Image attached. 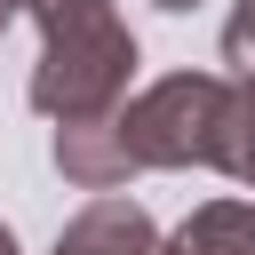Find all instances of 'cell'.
<instances>
[{
  "label": "cell",
  "instance_id": "1",
  "mask_svg": "<svg viewBox=\"0 0 255 255\" xmlns=\"http://www.w3.org/2000/svg\"><path fill=\"white\" fill-rule=\"evenodd\" d=\"M40 24V64H32V112L40 120H112L135 80V32L112 0H24Z\"/></svg>",
  "mask_w": 255,
  "mask_h": 255
},
{
  "label": "cell",
  "instance_id": "2",
  "mask_svg": "<svg viewBox=\"0 0 255 255\" xmlns=\"http://www.w3.org/2000/svg\"><path fill=\"white\" fill-rule=\"evenodd\" d=\"M135 175L143 167H223V128H231V80L223 72H167L143 96L112 112Z\"/></svg>",
  "mask_w": 255,
  "mask_h": 255
},
{
  "label": "cell",
  "instance_id": "3",
  "mask_svg": "<svg viewBox=\"0 0 255 255\" xmlns=\"http://www.w3.org/2000/svg\"><path fill=\"white\" fill-rule=\"evenodd\" d=\"M48 255H159V231H151V215H143L135 199L96 191V199L56 231V247H48Z\"/></svg>",
  "mask_w": 255,
  "mask_h": 255
},
{
  "label": "cell",
  "instance_id": "4",
  "mask_svg": "<svg viewBox=\"0 0 255 255\" xmlns=\"http://www.w3.org/2000/svg\"><path fill=\"white\" fill-rule=\"evenodd\" d=\"M56 167H64V183H80V191H120V183L135 175V159H128V143H120L112 120H64V128H56Z\"/></svg>",
  "mask_w": 255,
  "mask_h": 255
},
{
  "label": "cell",
  "instance_id": "5",
  "mask_svg": "<svg viewBox=\"0 0 255 255\" xmlns=\"http://www.w3.org/2000/svg\"><path fill=\"white\" fill-rule=\"evenodd\" d=\"M159 255H255V199H207V207H191L159 239Z\"/></svg>",
  "mask_w": 255,
  "mask_h": 255
},
{
  "label": "cell",
  "instance_id": "6",
  "mask_svg": "<svg viewBox=\"0 0 255 255\" xmlns=\"http://www.w3.org/2000/svg\"><path fill=\"white\" fill-rule=\"evenodd\" d=\"M223 175L255 191V72H231V128H223Z\"/></svg>",
  "mask_w": 255,
  "mask_h": 255
},
{
  "label": "cell",
  "instance_id": "7",
  "mask_svg": "<svg viewBox=\"0 0 255 255\" xmlns=\"http://www.w3.org/2000/svg\"><path fill=\"white\" fill-rule=\"evenodd\" d=\"M223 64L231 72H255V0H239L223 16Z\"/></svg>",
  "mask_w": 255,
  "mask_h": 255
},
{
  "label": "cell",
  "instance_id": "8",
  "mask_svg": "<svg viewBox=\"0 0 255 255\" xmlns=\"http://www.w3.org/2000/svg\"><path fill=\"white\" fill-rule=\"evenodd\" d=\"M16 16H24V0H0V32H8V24H16Z\"/></svg>",
  "mask_w": 255,
  "mask_h": 255
},
{
  "label": "cell",
  "instance_id": "9",
  "mask_svg": "<svg viewBox=\"0 0 255 255\" xmlns=\"http://www.w3.org/2000/svg\"><path fill=\"white\" fill-rule=\"evenodd\" d=\"M151 8H167V16H183V8H199V0H151Z\"/></svg>",
  "mask_w": 255,
  "mask_h": 255
},
{
  "label": "cell",
  "instance_id": "10",
  "mask_svg": "<svg viewBox=\"0 0 255 255\" xmlns=\"http://www.w3.org/2000/svg\"><path fill=\"white\" fill-rule=\"evenodd\" d=\"M0 255H24V247H16V231H8V223H0Z\"/></svg>",
  "mask_w": 255,
  "mask_h": 255
}]
</instances>
